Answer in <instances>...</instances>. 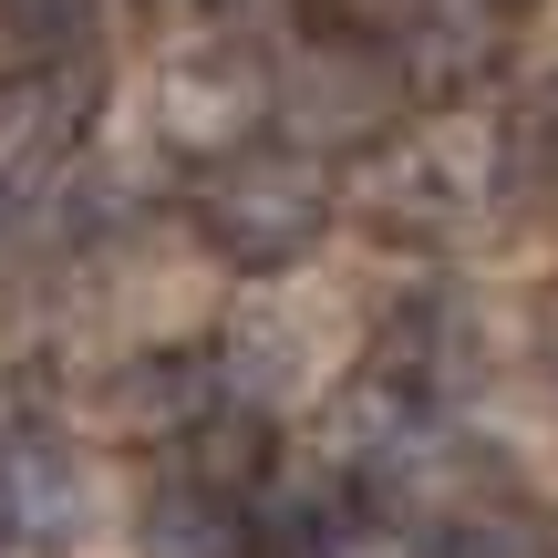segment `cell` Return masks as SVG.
Wrapping results in <instances>:
<instances>
[{
	"label": "cell",
	"instance_id": "1",
	"mask_svg": "<svg viewBox=\"0 0 558 558\" xmlns=\"http://www.w3.org/2000/svg\"><path fill=\"white\" fill-rule=\"evenodd\" d=\"M197 228H207V248L239 259V269H290V259H311V239L331 228V186L300 156H239V145H228L218 177L197 186Z\"/></svg>",
	"mask_w": 558,
	"mask_h": 558
},
{
	"label": "cell",
	"instance_id": "2",
	"mask_svg": "<svg viewBox=\"0 0 558 558\" xmlns=\"http://www.w3.org/2000/svg\"><path fill=\"white\" fill-rule=\"evenodd\" d=\"M83 507H94V476L62 435L41 424H0V538L11 548H73Z\"/></svg>",
	"mask_w": 558,
	"mask_h": 558
},
{
	"label": "cell",
	"instance_id": "3",
	"mask_svg": "<svg viewBox=\"0 0 558 558\" xmlns=\"http://www.w3.org/2000/svg\"><path fill=\"white\" fill-rule=\"evenodd\" d=\"M259 104H269V83H259L248 52H177L156 73V124L177 145H197V156H228L259 124Z\"/></svg>",
	"mask_w": 558,
	"mask_h": 558
},
{
	"label": "cell",
	"instance_id": "4",
	"mask_svg": "<svg viewBox=\"0 0 558 558\" xmlns=\"http://www.w3.org/2000/svg\"><path fill=\"white\" fill-rule=\"evenodd\" d=\"M83 124H94V73L52 62V73L11 83V94H0V186L52 177V166L73 156V135H83Z\"/></svg>",
	"mask_w": 558,
	"mask_h": 558
},
{
	"label": "cell",
	"instance_id": "5",
	"mask_svg": "<svg viewBox=\"0 0 558 558\" xmlns=\"http://www.w3.org/2000/svg\"><path fill=\"white\" fill-rule=\"evenodd\" d=\"M207 403H218V362L207 352H135L114 383H104L114 435H186Z\"/></svg>",
	"mask_w": 558,
	"mask_h": 558
},
{
	"label": "cell",
	"instance_id": "6",
	"mask_svg": "<svg viewBox=\"0 0 558 558\" xmlns=\"http://www.w3.org/2000/svg\"><path fill=\"white\" fill-rule=\"evenodd\" d=\"M248 497H218V486L177 476L156 507H145V558H248Z\"/></svg>",
	"mask_w": 558,
	"mask_h": 558
},
{
	"label": "cell",
	"instance_id": "7",
	"mask_svg": "<svg viewBox=\"0 0 558 558\" xmlns=\"http://www.w3.org/2000/svg\"><path fill=\"white\" fill-rule=\"evenodd\" d=\"M177 456H186V476H197V486H218V497H248V486L269 476V424L248 414V403H207V414L177 435Z\"/></svg>",
	"mask_w": 558,
	"mask_h": 558
},
{
	"label": "cell",
	"instance_id": "8",
	"mask_svg": "<svg viewBox=\"0 0 558 558\" xmlns=\"http://www.w3.org/2000/svg\"><path fill=\"white\" fill-rule=\"evenodd\" d=\"M94 11H104V0H0V32L32 41L41 62H62V52L94 41Z\"/></svg>",
	"mask_w": 558,
	"mask_h": 558
},
{
	"label": "cell",
	"instance_id": "9",
	"mask_svg": "<svg viewBox=\"0 0 558 558\" xmlns=\"http://www.w3.org/2000/svg\"><path fill=\"white\" fill-rule=\"evenodd\" d=\"M424 558H538V538H527L518 518H445L435 538H424Z\"/></svg>",
	"mask_w": 558,
	"mask_h": 558
},
{
	"label": "cell",
	"instance_id": "10",
	"mask_svg": "<svg viewBox=\"0 0 558 558\" xmlns=\"http://www.w3.org/2000/svg\"><path fill=\"white\" fill-rule=\"evenodd\" d=\"M166 11H207V0H166Z\"/></svg>",
	"mask_w": 558,
	"mask_h": 558
}]
</instances>
